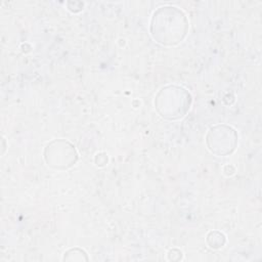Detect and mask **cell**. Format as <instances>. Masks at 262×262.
Instances as JSON below:
<instances>
[{
    "label": "cell",
    "mask_w": 262,
    "mask_h": 262,
    "mask_svg": "<svg viewBox=\"0 0 262 262\" xmlns=\"http://www.w3.org/2000/svg\"><path fill=\"white\" fill-rule=\"evenodd\" d=\"M149 30L158 43L174 46L185 38L188 31V19L179 8L162 6L154 12Z\"/></svg>",
    "instance_id": "obj_1"
},
{
    "label": "cell",
    "mask_w": 262,
    "mask_h": 262,
    "mask_svg": "<svg viewBox=\"0 0 262 262\" xmlns=\"http://www.w3.org/2000/svg\"><path fill=\"white\" fill-rule=\"evenodd\" d=\"M191 104V95L183 87L168 85L155 97V107L159 115L167 120H178L185 116Z\"/></svg>",
    "instance_id": "obj_2"
},
{
    "label": "cell",
    "mask_w": 262,
    "mask_h": 262,
    "mask_svg": "<svg viewBox=\"0 0 262 262\" xmlns=\"http://www.w3.org/2000/svg\"><path fill=\"white\" fill-rule=\"evenodd\" d=\"M44 160L54 169H69L78 161V152L75 146L66 139H54L45 146Z\"/></svg>",
    "instance_id": "obj_3"
},
{
    "label": "cell",
    "mask_w": 262,
    "mask_h": 262,
    "mask_svg": "<svg viewBox=\"0 0 262 262\" xmlns=\"http://www.w3.org/2000/svg\"><path fill=\"white\" fill-rule=\"evenodd\" d=\"M208 149L217 156H227L234 151L237 145L235 130L224 124L211 127L206 135Z\"/></svg>",
    "instance_id": "obj_4"
},
{
    "label": "cell",
    "mask_w": 262,
    "mask_h": 262,
    "mask_svg": "<svg viewBox=\"0 0 262 262\" xmlns=\"http://www.w3.org/2000/svg\"><path fill=\"white\" fill-rule=\"evenodd\" d=\"M209 234L214 237V242H211L210 244H208L210 248L219 249V248L223 247V245L225 244V235L222 232H220V231H211V232H209Z\"/></svg>",
    "instance_id": "obj_5"
}]
</instances>
